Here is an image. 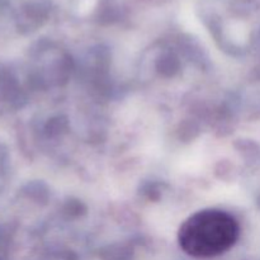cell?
Masks as SVG:
<instances>
[{
	"label": "cell",
	"instance_id": "1",
	"mask_svg": "<svg viewBox=\"0 0 260 260\" xmlns=\"http://www.w3.org/2000/svg\"><path fill=\"white\" fill-rule=\"evenodd\" d=\"M240 228L230 213L202 210L188 217L178 231L180 248L194 258H213L230 250L239 239Z\"/></svg>",
	"mask_w": 260,
	"mask_h": 260
}]
</instances>
